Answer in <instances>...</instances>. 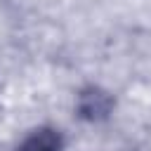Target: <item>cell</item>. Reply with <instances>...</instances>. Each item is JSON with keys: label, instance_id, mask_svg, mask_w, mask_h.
<instances>
[{"label": "cell", "instance_id": "cell-1", "mask_svg": "<svg viewBox=\"0 0 151 151\" xmlns=\"http://www.w3.org/2000/svg\"><path fill=\"white\" fill-rule=\"evenodd\" d=\"M109 109H111V99L106 92L92 87L80 94V113L85 118H101L109 113Z\"/></svg>", "mask_w": 151, "mask_h": 151}, {"label": "cell", "instance_id": "cell-2", "mask_svg": "<svg viewBox=\"0 0 151 151\" xmlns=\"http://www.w3.org/2000/svg\"><path fill=\"white\" fill-rule=\"evenodd\" d=\"M19 151H61V139L54 130L42 127V130L31 132V137L24 139Z\"/></svg>", "mask_w": 151, "mask_h": 151}]
</instances>
